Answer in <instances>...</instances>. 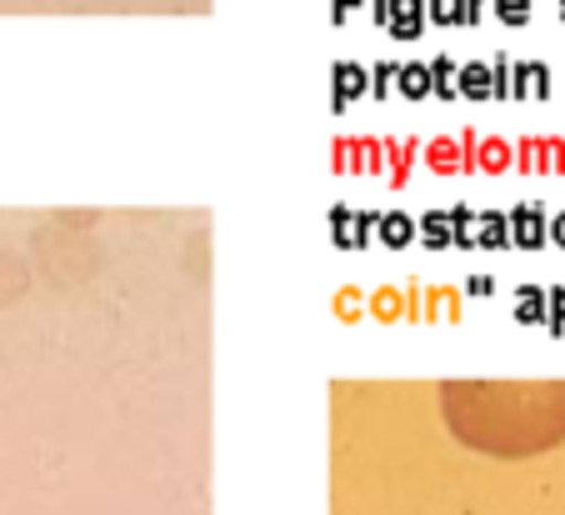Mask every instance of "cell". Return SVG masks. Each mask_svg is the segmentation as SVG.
I'll return each mask as SVG.
<instances>
[{"instance_id":"cell-1","label":"cell","mask_w":565,"mask_h":515,"mask_svg":"<svg viewBox=\"0 0 565 515\" xmlns=\"http://www.w3.org/2000/svg\"><path fill=\"white\" fill-rule=\"evenodd\" d=\"M436 406L476 455L531 461L565 446V380H440Z\"/></svg>"}]
</instances>
